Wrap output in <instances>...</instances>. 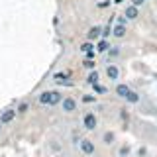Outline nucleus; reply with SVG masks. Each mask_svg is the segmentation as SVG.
<instances>
[{
  "label": "nucleus",
  "instance_id": "obj_1",
  "mask_svg": "<svg viewBox=\"0 0 157 157\" xmlns=\"http://www.w3.org/2000/svg\"><path fill=\"white\" fill-rule=\"evenodd\" d=\"M37 100H39V104H43V106H57V104H61L63 94L59 90H43L41 94L37 96Z\"/></svg>",
  "mask_w": 157,
  "mask_h": 157
},
{
  "label": "nucleus",
  "instance_id": "obj_27",
  "mask_svg": "<svg viewBox=\"0 0 157 157\" xmlns=\"http://www.w3.org/2000/svg\"><path fill=\"white\" fill-rule=\"evenodd\" d=\"M114 2H116V4H120V2H124V0H114Z\"/></svg>",
  "mask_w": 157,
  "mask_h": 157
},
{
  "label": "nucleus",
  "instance_id": "obj_25",
  "mask_svg": "<svg viewBox=\"0 0 157 157\" xmlns=\"http://www.w3.org/2000/svg\"><path fill=\"white\" fill-rule=\"evenodd\" d=\"M106 6H110V2H108V0H104V2H98V8H106Z\"/></svg>",
  "mask_w": 157,
  "mask_h": 157
},
{
  "label": "nucleus",
  "instance_id": "obj_3",
  "mask_svg": "<svg viewBox=\"0 0 157 157\" xmlns=\"http://www.w3.org/2000/svg\"><path fill=\"white\" fill-rule=\"evenodd\" d=\"M78 145H81V153H82V155H86V157L96 153V145H94V141L88 140V137L81 140V144H78Z\"/></svg>",
  "mask_w": 157,
  "mask_h": 157
},
{
  "label": "nucleus",
  "instance_id": "obj_21",
  "mask_svg": "<svg viewBox=\"0 0 157 157\" xmlns=\"http://www.w3.org/2000/svg\"><path fill=\"white\" fill-rule=\"evenodd\" d=\"M92 88H94V92H98V94H104V92H106V88L102 86V85H98V82H96V85H92Z\"/></svg>",
  "mask_w": 157,
  "mask_h": 157
},
{
  "label": "nucleus",
  "instance_id": "obj_17",
  "mask_svg": "<svg viewBox=\"0 0 157 157\" xmlns=\"http://www.w3.org/2000/svg\"><path fill=\"white\" fill-rule=\"evenodd\" d=\"M126 100L130 102V104H137V102H140V94H137L136 90H130V94L126 96Z\"/></svg>",
  "mask_w": 157,
  "mask_h": 157
},
{
  "label": "nucleus",
  "instance_id": "obj_11",
  "mask_svg": "<svg viewBox=\"0 0 157 157\" xmlns=\"http://www.w3.org/2000/svg\"><path fill=\"white\" fill-rule=\"evenodd\" d=\"M108 49H110V43H108V39L100 37V39L96 41V51H98V53H108Z\"/></svg>",
  "mask_w": 157,
  "mask_h": 157
},
{
  "label": "nucleus",
  "instance_id": "obj_24",
  "mask_svg": "<svg viewBox=\"0 0 157 157\" xmlns=\"http://www.w3.org/2000/svg\"><path fill=\"white\" fill-rule=\"evenodd\" d=\"M128 22H130V20H128L126 16H120V18H118V24H128Z\"/></svg>",
  "mask_w": 157,
  "mask_h": 157
},
{
  "label": "nucleus",
  "instance_id": "obj_16",
  "mask_svg": "<svg viewBox=\"0 0 157 157\" xmlns=\"http://www.w3.org/2000/svg\"><path fill=\"white\" fill-rule=\"evenodd\" d=\"M120 53H122V45H110V49H108V57L110 59H116Z\"/></svg>",
  "mask_w": 157,
  "mask_h": 157
},
{
  "label": "nucleus",
  "instance_id": "obj_5",
  "mask_svg": "<svg viewBox=\"0 0 157 157\" xmlns=\"http://www.w3.org/2000/svg\"><path fill=\"white\" fill-rule=\"evenodd\" d=\"M124 16L130 20V22H132V20H137V18H140V6H136V4H128L126 10H124Z\"/></svg>",
  "mask_w": 157,
  "mask_h": 157
},
{
  "label": "nucleus",
  "instance_id": "obj_13",
  "mask_svg": "<svg viewBox=\"0 0 157 157\" xmlns=\"http://www.w3.org/2000/svg\"><path fill=\"white\" fill-rule=\"evenodd\" d=\"M53 81L55 82H59V85H63V82H65V85H69V75L67 73H55V75H53Z\"/></svg>",
  "mask_w": 157,
  "mask_h": 157
},
{
  "label": "nucleus",
  "instance_id": "obj_10",
  "mask_svg": "<svg viewBox=\"0 0 157 157\" xmlns=\"http://www.w3.org/2000/svg\"><path fill=\"white\" fill-rule=\"evenodd\" d=\"M130 90H132V88L128 86L126 82H118V85H116V88H114V92H116V94L120 96V98H126L128 94H130Z\"/></svg>",
  "mask_w": 157,
  "mask_h": 157
},
{
  "label": "nucleus",
  "instance_id": "obj_4",
  "mask_svg": "<svg viewBox=\"0 0 157 157\" xmlns=\"http://www.w3.org/2000/svg\"><path fill=\"white\" fill-rule=\"evenodd\" d=\"M82 126H85V130H94L98 126V120H96L94 112H86V114L82 116Z\"/></svg>",
  "mask_w": 157,
  "mask_h": 157
},
{
  "label": "nucleus",
  "instance_id": "obj_18",
  "mask_svg": "<svg viewBox=\"0 0 157 157\" xmlns=\"http://www.w3.org/2000/svg\"><path fill=\"white\" fill-rule=\"evenodd\" d=\"M130 151H132L130 145H122L120 149H118V157H128V155H130Z\"/></svg>",
  "mask_w": 157,
  "mask_h": 157
},
{
  "label": "nucleus",
  "instance_id": "obj_23",
  "mask_svg": "<svg viewBox=\"0 0 157 157\" xmlns=\"http://www.w3.org/2000/svg\"><path fill=\"white\" fill-rule=\"evenodd\" d=\"M96 100V96H92V94H85L82 96V102H94Z\"/></svg>",
  "mask_w": 157,
  "mask_h": 157
},
{
  "label": "nucleus",
  "instance_id": "obj_8",
  "mask_svg": "<svg viewBox=\"0 0 157 157\" xmlns=\"http://www.w3.org/2000/svg\"><path fill=\"white\" fill-rule=\"evenodd\" d=\"M106 77L110 78V81H118V78H120V69L116 65H112V63H108L106 65Z\"/></svg>",
  "mask_w": 157,
  "mask_h": 157
},
{
  "label": "nucleus",
  "instance_id": "obj_9",
  "mask_svg": "<svg viewBox=\"0 0 157 157\" xmlns=\"http://www.w3.org/2000/svg\"><path fill=\"white\" fill-rule=\"evenodd\" d=\"M126 24H116L114 28H112V36H114L116 39H122V37H126Z\"/></svg>",
  "mask_w": 157,
  "mask_h": 157
},
{
  "label": "nucleus",
  "instance_id": "obj_28",
  "mask_svg": "<svg viewBox=\"0 0 157 157\" xmlns=\"http://www.w3.org/2000/svg\"><path fill=\"white\" fill-rule=\"evenodd\" d=\"M2 126H4V124H2V122H0V132H2Z\"/></svg>",
  "mask_w": 157,
  "mask_h": 157
},
{
  "label": "nucleus",
  "instance_id": "obj_20",
  "mask_svg": "<svg viewBox=\"0 0 157 157\" xmlns=\"http://www.w3.org/2000/svg\"><path fill=\"white\" fill-rule=\"evenodd\" d=\"M82 67H85V69H88V71H92V69L96 67V63L92 61V59H85V61H82Z\"/></svg>",
  "mask_w": 157,
  "mask_h": 157
},
{
  "label": "nucleus",
  "instance_id": "obj_2",
  "mask_svg": "<svg viewBox=\"0 0 157 157\" xmlns=\"http://www.w3.org/2000/svg\"><path fill=\"white\" fill-rule=\"evenodd\" d=\"M59 106H61V110L65 112V114H73V112L77 110L78 104H77V100L73 96H63V100H61V104H59Z\"/></svg>",
  "mask_w": 157,
  "mask_h": 157
},
{
  "label": "nucleus",
  "instance_id": "obj_19",
  "mask_svg": "<svg viewBox=\"0 0 157 157\" xmlns=\"http://www.w3.org/2000/svg\"><path fill=\"white\" fill-rule=\"evenodd\" d=\"M16 110H18V114H26V112L29 110V104H28V102H20Z\"/></svg>",
  "mask_w": 157,
  "mask_h": 157
},
{
  "label": "nucleus",
  "instance_id": "obj_26",
  "mask_svg": "<svg viewBox=\"0 0 157 157\" xmlns=\"http://www.w3.org/2000/svg\"><path fill=\"white\" fill-rule=\"evenodd\" d=\"M144 2H145V0H132V4H136V6H141Z\"/></svg>",
  "mask_w": 157,
  "mask_h": 157
},
{
  "label": "nucleus",
  "instance_id": "obj_15",
  "mask_svg": "<svg viewBox=\"0 0 157 157\" xmlns=\"http://www.w3.org/2000/svg\"><path fill=\"white\" fill-rule=\"evenodd\" d=\"M98 81H100V75H98L96 69H92V71L88 73V77H86V82H88V85H96Z\"/></svg>",
  "mask_w": 157,
  "mask_h": 157
},
{
  "label": "nucleus",
  "instance_id": "obj_22",
  "mask_svg": "<svg viewBox=\"0 0 157 157\" xmlns=\"http://www.w3.org/2000/svg\"><path fill=\"white\" fill-rule=\"evenodd\" d=\"M108 36H112V28L110 26H106V28H102V37H108Z\"/></svg>",
  "mask_w": 157,
  "mask_h": 157
},
{
  "label": "nucleus",
  "instance_id": "obj_6",
  "mask_svg": "<svg viewBox=\"0 0 157 157\" xmlns=\"http://www.w3.org/2000/svg\"><path fill=\"white\" fill-rule=\"evenodd\" d=\"M16 114H18V110H14V108H6V110L0 114V122L6 126V124H10V122L16 118Z\"/></svg>",
  "mask_w": 157,
  "mask_h": 157
},
{
  "label": "nucleus",
  "instance_id": "obj_12",
  "mask_svg": "<svg viewBox=\"0 0 157 157\" xmlns=\"http://www.w3.org/2000/svg\"><path fill=\"white\" fill-rule=\"evenodd\" d=\"M78 49H81L82 53H90V51H94V49H96V43H94V41H90V39H86V41L82 43V45L78 47Z\"/></svg>",
  "mask_w": 157,
  "mask_h": 157
},
{
  "label": "nucleus",
  "instance_id": "obj_7",
  "mask_svg": "<svg viewBox=\"0 0 157 157\" xmlns=\"http://www.w3.org/2000/svg\"><path fill=\"white\" fill-rule=\"evenodd\" d=\"M100 37H102V26H92L86 32V39H90V41H98Z\"/></svg>",
  "mask_w": 157,
  "mask_h": 157
},
{
  "label": "nucleus",
  "instance_id": "obj_14",
  "mask_svg": "<svg viewBox=\"0 0 157 157\" xmlns=\"http://www.w3.org/2000/svg\"><path fill=\"white\" fill-rule=\"evenodd\" d=\"M114 140H116L114 132H104V134H102V144H104V145H112Z\"/></svg>",
  "mask_w": 157,
  "mask_h": 157
}]
</instances>
